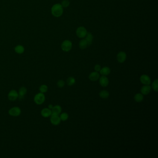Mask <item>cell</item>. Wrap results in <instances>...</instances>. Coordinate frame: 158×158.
<instances>
[{
	"instance_id": "cell-1",
	"label": "cell",
	"mask_w": 158,
	"mask_h": 158,
	"mask_svg": "<svg viewBox=\"0 0 158 158\" xmlns=\"http://www.w3.org/2000/svg\"><path fill=\"white\" fill-rule=\"evenodd\" d=\"M51 12L52 15L55 17H60L63 13V8L61 4H55L52 8Z\"/></svg>"
},
{
	"instance_id": "cell-2",
	"label": "cell",
	"mask_w": 158,
	"mask_h": 158,
	"mask_svg": "<svg viewBox=\"0 0 158 158\" xmlns=\"http://www.w3.org/2000/svg\"><path fill=\"white\" fill-rule=\"evenodd\" d=\"M46 97L44 93L41 92L38 93L35 95L34 97V102L37 105L42 104L45 101Z\"/></svg>"
},
{
	"instance_id": "cell-3",
	"label": "cell",
	"mask_w": 158,
	"mask_h": 158,
	"mask_svg": "<svg viewBox=\"0 0 158 158\" xmlns=\"http://www.w3.org/2000/svg\"><path fill=\"white\" fill-rule=\"evenodd\" d=\"M72 43L70 40H64L61 44L62 50L66 52L70 51L72 49Z\"/></svg>"
},
{
	"instance_id": "cell-4",
	"label": "cell",
	"mask_w": 158,
	"mask_h": 158,
	"mask_svg": "<svg viewBox=\"0 0 158 158\" xmlns=\"http://www.w3.org/2000/svg\"><path fill=\"white\" fill-rule=\"evenodd\" d=\"M21 113V110L19 107H14L12 108H10L8 111L9 115L12 116H19Z\"/></svg>"
},
{
	"instance_id": "cell-5",
	"label": "cell",
	"mask_w": 158,
	"mask_h": 158,
	"mask_svg": "<svg viewBox=\"0 0 158 158\" xmlns=\"http://www.w3.org/2000/svg\"><path fill=\"white\" fill-rule=\"evenodd\" d=\"M87 33V30L85 28H84V27L80 26L77 29V35L79 38H84L86 36Z\"/></svg>"
},
{
	"instance_id": "cell-6",
	"label": "cell",
	"mask_w": 158,
	"mask_h": 158,
	"mask_svg": "<svg viewBox=\"0 0 158 158\" xmlns=\"http://www.w3.org/2000/svg\"><path fill=\"white\" fill-rule=\"evenodd\" d=\"M8 100H10V101H14L18 98V92L14 90H10L8 93Z\"/></svg>"
},
{
	"instance_id": "cell-7",
	"label": "cell",
	"mask_w": 158,
	"mask_h": 158,
	"mask_svg": "<svg viewBox=\"0 0 158 158\" xmlns=\"http://www.w3.org/2000/svg\"><path fill=\"white\" fill-rule=\"evenodd\" d=\"M50 122L54 126H57L60 124L61 122V119L60 117L58 116V115H52L51 116Z\"/></svg>"
},
{
	"instance_id": "cell-8",
	"label": "cell",
	"mask_w": 158,
	"mask_h": 158,
	"mask_svg": "<svg viewBox=\"0 0 158 158\" xmlns=\"http://www.w3.org/2000/svg\"><path fill=\"white\" fill-rule=\"evenodd\" d=\"M140 81L142 84L144 85H150L151 83V80L148 75L144 74L140 77Z\"/></svg>"
},
{
	"instance_id": "cell-9",
	"label": "cell",
	"mask_w": 158,
	"mask_h": 158,
	"mask_svg": "<svg viewBox=\"0 0 158 158\" xmlns=\"http://www.w3.org/2000/svg\"><path fill=\"white\" fill-rule=\"evenodd\" d=\"M127 58V55L124 52H120L117 55V59L120 63H122L125 62Z\"/></svg>"
},
{
	"instance_id": "cell-10",
	"label": "cell",
	"mask_w": 158,
	"mask_h": 158,
	"mask_svg": "<svg viewBox=\"0 0 158 158\" xmlns=\"http://www.w3.org/2000/svg\"><path fill=\"white\" fill-rule=\"evenodd\" d=\"M52 114V110L48 108H43L41 111V115L45 118H47L50 117Z\"/></svg>"
},
{
	"instance_id": "cell-11",
	"label": "cell",
	"mask_w": 158,
	"mask_h": 158,
	"mask_svg": "<svg viewBox=\"0 0 158 158\" xmlns=\"http://www.w3.org/2000/svg\"><path fill=\"white\" fill-rule=\"evenodd\" d=\"M99 83L102 87H107L109 84V80L107 77L102 76L99 78Z\"/></svg>"
},
{
	"instance_id": "cell-12",
	"label": "cell",
	"mask_w": 158,
	"mask_h": 158,
	"mask_svg": "<svg viewBox=\"0 0 158 158\" xmlns=\"http://www.w3.org/2000/svg\"><path fill=\"white\" fill-rule=\"evenodd\" d=\"M151 90V87L150 86V85H144V86H142L140 89V91L143 95H148L150 93Z\"/></svg>"
},
{
	"instance_id": "cell-13",
	"label": "cell",
	"mask_w": 158,
	"mask_h": 158,
	"mask_svg": "<svg viewBox=\"0 0 158 158\" xmlns=\"http://www.w3.org/2000/svg\"><path fill=\"white\" fill-rule=\"evenodd\" d=\"M89 79L91 81H96L100 78V74L98 72H92L89 75Z\"/></svg>"
},
{
	"instance_id": "cell-14",
	"label": "cell",
	"mask_w": 158,
	"mask_h": 158,
	"mask_svg": "<svg viewBox=\"0 0 158 158\" xmlns=\"http://www.w3.org/2000/svg\"><path fill=\"white\" fill-rule=\"evenodd\" d=\"M26 93H27V89L25 87L22 86L21 87H20L18 92V95H19L18 98L20 99H23L24 98L25 95L26 94Z\"/></svg>"
},
{
	"instance_id": "cell-15",
	"label": "cell",
	"mask_w": 158,
	"mask_h": 158,
	"mask_svg": "<svg viewBox=\"0 0 158 158\" xmlns=\"http://www.w3.org/2000/svg\"><path fill=\"white\" fill-rule=\"evenodd\" d=\"M52 110V114L55 115H59L62 111V108L61 106L58 105H57L55 106H53Z\"/></svg>"
},
{
	"instance_id": "cell-16",
	"label": "cell",
	"mask_w": 158,
	"mask_h": 158,
	"mask_svg": "<svg viewBox=\"0 0 158 158\" xmlns=\"http://www.w3.org/2000/svg\"><path fill=\"white\" fill-rule=\"evenodd\" d=\"M99 72H100V74L102 75V76H106L110 74L111 71H110V68H109L108 67L105 66L103 68H101Z\"/></svg>"
},
{
	"instance_id": "cell-17",
	"label": "cell",
	"mask_w": 158,
	"mask_h": 158,
	"mask_svg": "<svg viewBox=\"0 0 158 158\" xmlns=\"http://www.w3.org/2000/svg\"><path fill=\"white\" fill-rule=\"evenodd\" d=\"M85 40L87 43L88 46H90L92 44V41L93 40V36L90 32H87L85 36Z\"/></svg>"
},
{
	"instance_id": "cell-18",
	"label": "cell",
	"mask_w": 158,
	"mask_h": 158,
	"mask_svg": "<svg viewBox=\"0 0 158 158\" xmlns=\"http://www.w3.org/2000/svg\"><path fill=\"white\" fill-rule=\"evenodd\" d=\"M14 51L17 54H22L25 51V49L21 45H18L14 48Z\"/></svg>"
},
{
	"instance_id": "cell-19",
	"label": "cell",
	"mask_w": 158,
	"mask_h": 158,
	"mask_svg": "<svg viewBox=\"0 0 158 158\" xmlns=\"http://www.w3.org/2000/svg\"><path fill=\"white\" fill-rule=\"evenodd\" d=\"M134 99L136 102H140L144 99L143 95L141 93H137L134 95Z\"/></svg>"
},
{
	"instance_id": "cell-20",
	"label": "cell",
	"mask_w": 158,
	"mask_h": 158,
	"mask_svg": "<svg viewBox=\"0 0 158 158\" xmlns=\"http://www.w3.org/2000/svg\"><path fill=\"white\" fill-rule=\"evenodd\" d=\"M109 96H110V93L107 90H102L99 93V96L101 98H102V99H106V98H108Z\"/></svg>"
},
{
	"instance_id": "cell-21",
	"label": "cell",
	"mask_w": 158,
	"mask_h": 158,
	"mask_svg": "<svg viewBox=\"0 0 158 158\" xmlns=\"http://www.w3.org/2000/svg\"><path fill=\"white\" fill-rule=\"evenodd\" d=\"M88 46V44L85 39H83L80 41L79 43V48L81 49H84Z\"/></svg>"
},
{
	"instance_id": "cell-22",
	"label": "cell",
	"mask_w": 158,
	"mask_h": 158,
	"mask_svg": "<svg viewBox=\"0 0 158 158\" xmlns=\"http://www.w3.org/2000/svg\"><path fill=\"white\" fill-rule=\"evenodd\" d=\"M66 83L68 86H72L76 83V80L73 77H70L67 78V79L66 80Z\"/></svg>"
},
{
	"instance_id": "cell-23",
	"label": "cell",
	"mask_w": 158,
	"mask_h": 158,
	"mask_svg": "<svg viewBox=\"0 0 158 158\" xmlns=\"http://www.w3.org/2000/svg\"><path fill=\"white\" fill-rule=\"evenodd\" d=\"M152 89L155 91L158 92V79H156L154 80L152 84Z\"/></svg>"
},
{
	"instance_id": "cell-24",
	"label": "cell",
	"mask_w": 158,
	"mask_h": 158,
	"mask_svg": "<svg viewBox=\"0 0 158 158\" xmlns=\"http://www.w3.org/2000/svg\"><path fill=\"white\" fill-rule=\"evenodd\" d=\"M39 90L40 92L42 93H46L48 90V87L46 84H42L40 87Z\"/></svg>"
},
{
	"instance_id": "cell-25",
	"label": "cell",
	"mask_w": 158,
	"mask_h": 158,
	"mask_svg": "<svg viewBox=\"0 0 158 158\" xmlns=\"http://www.w3.org/2000/svg\"><path fill=\"white\" fill-rule=\"evenodd\" d=\"M68 118H69V116L67 113H63L60 115V118L61 121H66V120H68Z\"/></svg>"
},
{
	"instance_id": "cell-26",
	"label": "cell",
	"mask_w": 158,
	"mask_h": 158,
	"mask_svg": "<svg viewBox=\"0 0 158 158\" xmlns=\"http://www.w3.org/2000/svg\"><path fill=\"white\" fill-rule=\"evenodd\" d=\"M61 6L63 8H67L70 5V2L68 0H64L61 3Z\"/></svg>"
},
{
	"instance_id": "cell-27",
	"label": "cell",
	"mask_w": 158,
	"mask_h": 158,
	"mask_svg": "<svg viewBox=\"0 0 158 158\" xmlns=\"http://www.w3.org/2000/svg\"><path fill=\"white\" fill-rule=\"evenodd\" d=\"M57 85L59 88H63L65 85V82L63 80H58V82H57Z\"/></svg>"
},
{
	"instance_id": "cell-28",
	"label": "cell",
	"mask_w": 158,
	"mask_h": 158,
	"mask_svg": "<svg viewBox=\"0 0 158 158\" xmlns=\"http://www.w3.org/2000/svg\"><path fill=\"white\" fill-rule=\"evenodd\" d=\"M101 69V67L99 64H96L95 67H94V70H95L96 72H98L100 71Z\"/></svg>"
},
{
	"instance_id": "cell-29",
	"label": "cell",
	"mask_w": 158,
	"mask_h": 158,
	"mask_svg": "<svg viewBox=\"0 0 158 158\" xmlns=\"http://www.w3.org/2000/svg\"><path fill=\"white\" fill-rule=\"evenodd\" d=\"M53 106L52 105V104H49V105H48V108L50 109V110H52V108H53Z\"/></svg>"
}]
</instances>
